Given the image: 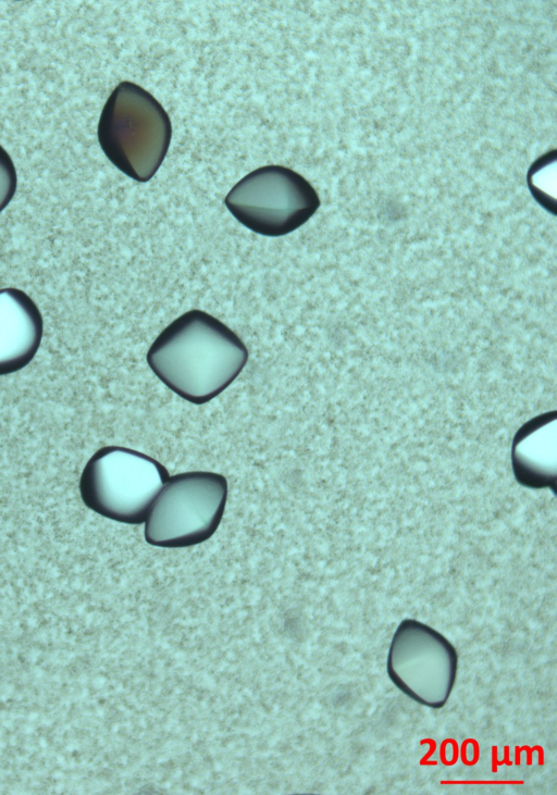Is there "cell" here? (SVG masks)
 Returning a JSON list of instances; mask_svg holds the SVG:
<instances>
[{
	"instance_id": "ba28073f",
	"label": "cell",
	"mask_w": 557,
	"mask_h": 795,
	"mask_svg": "<svg viewBox=\"0 0 557 795\" xmlns=\"http://www.w3.org/2000/svg\"><path fill=\"white\" fill-rule=\"evenodd\" d=\"M44 334L41 313L23 290L0 289V375L25 368L37 353Z\"/></svg>"
},
{
	"instance_id": "9c48e42d",
	"label": "cell",
	"mask_w": 557,
	"mask_h": 795,
	"mask_svg": "<svg viewBox=\"0 0 557 795\" xmlns=\"http://www.w3.org/2000/svg\"><path fill=\"white\" fill-rule=\"evenodd\" d=\"M17 177L9 153L0 146V212L10 203L16 191Z\"/></svg>"
},
{
	"instance_id": "6da1fadb",
	"label": "cell",
	"mask_w": 557,
	"mask_h": 795,
	"mask_svg": "<svg viewBox=\"0 0 557 795\" xmlns=\"http://www.w3.org/2000/svg\"><path fill=\"white\" fill-rule=\"evenodd\" d=\"M147 363L181 398L203 405L225 390L245 368L248 350L223 322L202 310H190L170 323L153 340Z\"/></svg>"
},
{
	"instance_id": "3957f363",
	"label": "cell",
	"mask_w": 557,
	"mask_h": 795,
	"mask_svg": "<svg viewBox=\"0 0 557 795\" xmlns=\"http://www.w3.org/2000/svg\"><path fill=\"white\" fill-rule=\"evenodd\" d=\"M169 477L166 468L152 457L106 446L87 461L79 493L96 513L121 523L141 524Z\"/></svg>"
},
{
	"instance_id": "8992f818",
	"label": "cell",
	"mask_w": 557,
	"mask_h": 795,
	"mask_svg": "<svg viewBox=\"0 0 557 795\" xmlns=\"http://www.w3.org/2000/svg\"><path fill=\"white\" fill-rule=\"evenodd\" d=\"M387 674L414 701L441 709L454 688L458 655L441 633L414 619L397 626L388 649Z\"/></svg>"
},
{
	"instance_id": "52a82bcc",
	"label": "cell",
	"mask_w": 557,
	"mask_h": 795,
	"mask_svg": "<svg viewBox=\"0 0 557 795\" xmlns=\"http://www.w3.org/2000/svg\"><path fill=\"white\" fill-rule=\"evenodd\" d=\"M516 482L531 489L557 488V411L537 414L515 433L510 450Z\"/></svg>"
},
{
	"instance_id": "7a4b0ae2",
	"label": "cell",
	"mask_w": 557,
	"mask_h": 795,
	"mask_svg": "<svg viewBox=\"0 0 557 795\" xmlns=\"http://www.w3.org/2000/svg\"><path fill=\"white\" fill-rule=\"evenodd\" d=\"M97 134L107 158L131 178L145 183L166 156L172 125L151 94L132 82H122L102 109Z\"/></svg>"
},
{
	"instance_id": "277c9868",
	"label": "cell",
	"mask_w": 557,
	"mask_h": 795,
	"mask_svg": "<svg viewBox=\"0 0 557 795\" xmlns=\"http://www.w3.org/2000/svg\"><path fill=\"white\" fill-rule=\"evenodd\" d=\"M227 493V480L220 473L189 471L170 476L146 518V542L184 548L208 541L222 521Z\"/></svg>"
},
{
	"instance_id": "5b68a950",
	"label": "cell",
	"mask_w": 557,
	"mask_h": 795,
	"mask_svg": "<svg viewBox=\"0 0 557 795\" xmlns=\"http://www.w3.org/2000/svg\"><path fill=\"white\" fill-rule=\"evenodd\" d=\"M224 203L248 229L280 237L304 225L319 209L320 198L297 172L282 165H265L237 182Z\"/></svg>"
}]
</instances>
